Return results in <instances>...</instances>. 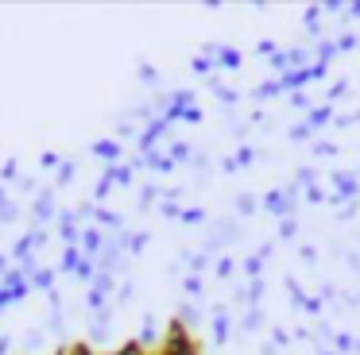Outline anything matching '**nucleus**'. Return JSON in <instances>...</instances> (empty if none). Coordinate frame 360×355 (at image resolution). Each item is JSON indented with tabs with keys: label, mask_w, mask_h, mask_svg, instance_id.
Returning a JSON list of instances; mask_svg holds the SVG:
<instances>
[{
	"label": "nucleus",
	"mask_w": 360,
	"mask_h": 355,
	"mask_svg": "<svg viewBox=\"0 0 360 355\" xmlns=\"http://www.w3.org/2000/svg\"><path fill=\"white\" fill-rule=\"evenodd\" d=\"M240 51H221V66H225V69H240Z\"/></svg>",
	"instance_id": "nucleus-1"
},
{
	"label": "nucleus",
	"mask_w": 360,
	"mask_h": 355,
	"mask_svg": "<svg viewBox=\"0 0 360 355\" xmlns=\"http://www.w3.org/2000/svg\"><path fill=\"white\" fill-rule=\"evenodd\" d=\"M329 120V108H314L310 112V128H318V123H326Z\"/></svg>",
	"instance_id": "nucleus-2"
},
{
	"label": "nucleus",
	"mask_w": 360,
	"mask_h": 355,
	"mask_svg": "<svg viewBox=\"0 0 360 355\" xmlns=\"http://www.w3.org/2000/svg\"><path fill=\"white\" fill-rule=\"evenodd\" d=\"M213 332H217V340L229 336V321H225V316H217V321H213Z\"/></svg>",
	"instance_id": "nucleus-3"
},
{
	"label": "nucleus",
	"mask_w": 360,
	"mask_h": 355,
	"mask_svg": "<svg viewBox=\"0 0 360 355\" xmlns=\"http://www.w3.org/2000/svg\"><path fill=\"white\" fill-rule=\"evenodd\" d=\"M259 267H264V259H256V255H252V259L244 262V270H248V274H259Z\"/></svg>",
	"instance_id": "nucleus-4"
},
{
	"label": "nucleus",
	"mask_w": 360,
	"mask_h": 355,
	"mask_svg": "<svg viewBox=\"0 0 360 355\" xmlns=\"http://www.w3.org/2000/svg\"><path fill=\"white\" fill-rule=\"evenodd\" d=\"M352 344H356L352 336H337V351H352Z\"/></svg>",
	"instance_id": "nucleus-5"
},
{
	"label": "nucleus",
	"mask_w": 360,
	"mask_h": 355,
	"mask_svg": "<svg viewBox=\"0 0 360 355\" xmlns=\"http://www.w3.org/2000/svg\"><path fill=\"white\" fill-rule=\"evenodd\" d=\"M279 236H295V220H283L279 224Z\"/></svg>",
	"instance_id": "nucleus-6"
},
{
	"label": "nucleus",
	"mask_w": 360,
	"mask_h": 355,
	"mask_svg": "<svg viewBox=\"0 0 360 355\" xmlns=\"http://www.w3.org/2000/svg\"><path fill=\"white\" fill-rule=\"evenodd\" d=\"M306 135H310V123H302V128L290 131V139H306Z\"/></svg>",
	"instance_id": "nucleus-7"
}]
</instances>
